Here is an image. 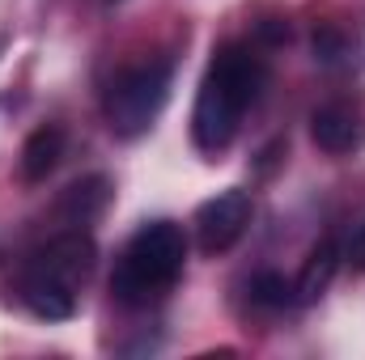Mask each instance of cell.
<instances>
[{
	"label": "cell",
	"mask_w": 365,
	"mask_h": 360,
	"mask_svg": "<svg viewBox=\"0 0 365 360\" xmlns=\"http://www.w3.org/2000/svg\"><path fill=\"white\" fill-rule=\"evenodd\" d=\"M264 81H268V64L247 43L217 47V55L200 81V93H195V110H191V140L200 153L217 157L234 144L242 115L259 102Z\"/></svg>",
	"instance_id": "1"
},
{
	"label": "cell",
	"mask_w": 365,
	"mask_h": 360,
	"mask_svg": "<svg viewBox=\"0 0 365 360\" xmlns=\"http://www.w3.org/2000/svg\"><path fill=\"white\" fill-rule=\"evenodd\" d=\"M187 263V238L175 221H149L132 233L110 271V292L123 305H149L166 297Z\"/></svg>",
	"instance_id": "2"
},
{
	"label": "cell",
	"mask_w": 365,
	"mask_h": 360,
	"mask_svg": "<svg viewBox=\"0 0 365 360\" xmlns=\"http://www.w3.org/2000/svg\"><path fill=\"white\" fill-rule=\"evenodd\" d=\"M170 97V64L166 60H149V64H136V68H123L110 90L102 97V115H106V127L123 140H136L145 136L162 106Z\"/></svg>",
	"instance_id": "3"
},
{
	"label": "cell",
	"mask_w": 365,
	"mask_h": 360,
	"mask_svg": "<svg viewBox=\"0 0 365 360\" xmlns=\"http://www.w3.org/2000/svg\"><path fill=\"white\" fill-rule=\"evenodd\" d=\"M247 225H251V195L230 186V191H221V195L200 203V212H195V242H200L204 255H225L247 233Z\"/></svg>",
	"instance_id": "4"
},
{
	"label": "cell",
	"mask_w": 365,
	"mask_h": 360,
	"mask_svg": "<svg viewBox=\"0 0 365 360\" xmlns=\"http://www.w3.org/2000/svg\"><path fill=\"white\" fill-rule=\"evenodd\" d=\"M93 255H98V250H93L90 233L68 229V233L51 238L43 250H34L26 268L38 271V275H51V280H60V284H68V288H77V284L93 271Z\"/></svg>",
	"instance_id": "5"
},
{
	"label": "cell",
	"mask_w": 365,
	"mask_h": 360,
	"mask_svg": "<svg viewBox=\"0 0 365 360\" xmlns=\"http://www.w3.org/2000/svg\"><path fill=\"white\" fill-rule=\"evenodd\" d=\"M310 136H314V144H319L323 153L344 157V153H353V149L365 144V123L353 106L327 102V106H319V110L310 115Z\"/></svg>",
	"instance_id": "6"
},
{
	"label": "cell",
	"mask_w": 365,
	"mask_h": 360,
	"mask_svg": "<svg viewBox=\"0 0 365 360\" xmlns=\"http://www.w3.org/2000/svg\"><path fill=\"white\" fill-rule=\"evenodd\" d=\"M17 297L26 301V309L34 314V318H43V322H64V318H73V309H77V288H68V284H60V280H51V275H38V271H21V284H17Z\"/></svg>",
	"instance_id": "7"
},
{
	"label": "cell",
	"mask_w": 365,
	"mask_h": 360,
	"mask_svg": "<svg viewBox=\"0 0 365 360\" xmlns=\"http://www.w3.org/2000/svg\"><path fill=\"white\" fill-rule=\"evenodd\" d=\"M106 203H110V179H106V174H90V179L73 182V186L60 195L56 212H60L73 229H86V225H93V221L106 212Z\"/></svg>",
	"instance_id": "8"
},
{
	"label": "cell",
	"mask_w": 365,
	"mask_h": 360,
	"mask_svg": "<svg viewBox=\"0 0 365 360\" xmlns=\"http://www.w3.org/2000/svg\"><path fill=\"white\" fill-rule=\"evenodd\" d=\"M60 157H64V132H60L56 123H43V127H34V132L26 136L17 170H21L26 182H47V174L60 166Z\"/></svg>",
	"instance_id": "9"
},
{
	"label": "cell",
	"mask_w": 365,
	"mask_h": 360,
	"mask_svg": "<svg viewBox=\"0 0 365 360\" xmlns=\"http://www.w3.org/2000/svg\"><path fill=\"white\" fill-rule=\"evenodd\" d=\"M340 268V250H336V242L331 238H323L314 250H310V259H306V268L297 275V284H293V297L297 301H319L323 292H327V284H331V275Z\"/></svg>",
	"instance_id": "10"
},
{
	"label": "cell",
	"mask_w": 365,
	"mask_h": 360,
	"mask_svg": "<svg viewBox=\"0 0 365 360\" xmlns=\"http://www.w3.org/2000/svg\"><path fill=\"white\" fill-rule=\"evenodd\" d=\"M251 301L264 305V309H284L293 301V284L284 275H276V271H259L251 280Z\"/></svg>",
	"instance_id": "11"
},
{
	"label": "cell",
	"mask_w": 365,
	"mask_h": 360,
	"mask_svg": "<svg viewBox=\"0 0 365 360\" xmlns=\"http://www.w3.org/2000/svg\"><path fill=\"white\" fill-rule=\"evenodd\" d=\"M314 55L327 60V64H336V60L344 55V38H340L336 30H319V34H314Z\"/></svg>",
	"instance_id": "12"
},
{
	"label": "cell",
	"mask_w": 365,
	"mask_h": 360,
	"mask_svg": "<svg viewBox=\"0 0 365 360\" xmlns=\"http://www.w3.org/2000/svg\"><path fill=\"white\" fill-rule=\"evenodd\" d=\"M344 259H349L353 271H365V221L353 229V238H349V246H344Z\"/></svg>",
	"instance_id": "13"
}]
</instances>
